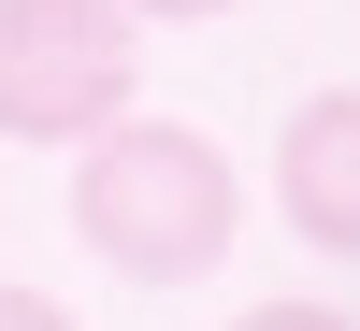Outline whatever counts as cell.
Listing matches in <instances>:
<instances>
[{
    "label": "cell",
    "mask_w": 360,
    "mask_h": 331,
    "mask_svg": "<svg viewBox=\"0 0 360 331\" xmlns=\"http://www.w3.org/2000/svg\"><path fill=\"white\" fill-rule=\"evenodd\" d=\"M72 231L101 274L130 288H202L231 259V231H245V173H231L217 130H188V115H115V130H86L72 159Z\"/></svg>",
    "instance_id": "6da1fadb"
},
{
    "label": "cell",
    "mask_w": 360,
    "mask_h": 331,
    "mask_svg": "<svg viewBox=\"0 0 360 331\" xmlns=\"http://www.w3.org/2000/svg\"><path fill=\"white\" fill-rule=\"evenodd\" d=\"M144 86V15L115 0H0V130L15 144H86Z\"/></svg>",
    "instance_id": "7a4b0ae2"
},
{
    "label": "cell",
    "mask_w": 360,
    "mask_h": 331,
    "mask_svg": "<svg viewBox=\"0 0 360 331\" xmlns=\"http://www.w3.org/2000/svg\"><path fill=\"white\" fill-rule=\"evenodd\" d=\"M274 216L303 231L317 259L360 274V86H317V101L274 130Z\"/></svg>",
    "instance_id": "3957f363"
},
{
    "label": "cell",
    "mask_w": 360,
    "mask_h": 331,
    "mask_svg": "<svg viewBox=\"0 0 360 331\" xmlns=\"http://www.w3.org/2000/svg\"><path fill=\"white\" fill-rule=\"evenodd\" d=\"M231 331H360V317H346V303H245Z\"/></svg>",
    "instance_id": "277c9868"
},
{
    "label": "cell",
    "mask_w": 360,
    "mask_h": 331,
    "mask_svg": "<svg viewBox=\"0 0 360 331\" xmlns=\"http://www.w3.org/2000/svg\"><path fill=\"white\" fill-rule=\"evenodd\" d=\"M0 331H86L72 303H44V288H0Z\"/></svg>",
    "instance_id": "5b68a950"
},
{
    "label": "cell",
    "mask_w": 360,
    "mask_h": 331,
    "mask_svg": "<svg viewBox=\"0 0 360 331\" xmlns=\"http://www.w3.org/2000/svg\"><path fill=\"white\" fill-rule=\"evenodd\" d=\"M115 15H144V29H188V15H231V0H115Z\"/></svg>",
    "instance_id": "8992f818"
}]
</instances>
